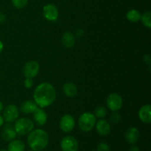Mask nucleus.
I'll return each mask as SVG.
<instances>
[{
  "instance_id": "obj_1",
  "label": "nucleus",
  "mask_w": 151,
  "mask_h": 151,
  "mask_svg": "<svg viewBox=\"0 0 151 151\" xmlns=\"http://www.w3.org/2000/svg\"><path fill=\"white\" fill-rule=\"evenodd\" d=\"M56 91L55 87L48 82L41 83L37 86L33 93L34 102L40 108H47L55 101Z\"/></svg>"
},
{
  "instance_id": "obj_2",
  "label": "nucleus",
  "mask_w": 151,
  "mask_h": 151,
  "mask_svg": "<svg viewBox=\"0 0 151 151\" xmlns=\"http://www.w3.org/2000/svg\"><path fill=\"white\" fill-rule=\"evenodd\" d=\"M27 144L34 151H42L49 144V135L43 129L32 130L27 137Z\"/></svg>"
},
{
  "instance_id": "obj_3",
  "label": "nucleus",
  "mask_w": 151,
  "mask_h": 151,
  "mask_svg": "<svg viewBox=\"0 0 151 151\" xmlns=\"http://www.w3.org/2000/svg\"><path fill=\"white\" fill-rule=\"evenodd\" d=\"M13 128L18 135L24 136L29 134L33 130L34 122L29 118H19L16 120Z\"/></svg>"
},
{
  "instance_id": "obj_4",
  "label": "nucleus",
  "mask_w": 151,
  "mask_h": 151,
  "mask_svg": "<svg viewBox=\"0 0 151 151\" xmlns=\"http://www.w3.org/2000/svg\"><path fill=\"white\" fill-rule=\"evenodd\" d=\"M97 118L94 114L86 112L82 114L78 119V126L83 132H89L95 126Z\"/></svg>"
},
{
  "instance_id": "obj_5",
  "label": "nucleus",
  "mask_w": 151,
  "mask_h": 151,
  "mask_svg": "<svg viewBox=\"0 0 151 151\" xmlns=\"http://www.w3.org/2000/svg\"><path fill=\"white\" fill-rule=\"evenodd\" d=\"M3 118L5 122L10 123L15 122L19 116V109L16 105L10 104L7 105L3 109Z\"/></svg>"
},
{
  "instance_id": "obj_6",
  "label": "nucleus",
  "mask_w": 151,
  "mask_h": 151,
  "mask_svg": "<svg viewBox=\"0 0 151 151\" xmlns=\"http://www.w3.org/2000/svg\"><path fill=\"white\" fill-rule=\"evenodd\" d=\"M108 108L112 111H117L122 107L123 100L122 97L117 93H111L109 94L106 100Z\"/></svg>"
},
{
  "instance_id": "obj_7",
  "label": "nucleus",
  "mask_w": 151,
  "mask_h": 151,
  "mask_svg": "<svg viewBox=\"0 0 151 151\" xmlns=\"http://www.w3.org/2000/svg\"><path fill=\"white\" fill-rule=\"evenodd\" d=\"M39 70V63L35 60H29L24 66L23 74L25 78H34L38 75Z\"/></svg>"
},
{
  "instance_id": "obj_8",
  "label": "nucleus",
  "mask_w": 151,
  "mask_h": 151,
  "mask_svg": "<svg viewBox=\"0 0 151 151\" xmlns=\"http://www.w3.org/2000/svg\"><path fill=\"white\" fill-rule=\"evenodd\" d=\"M60 148L62 151H78L79 145L78 140L73 136H66L60 141Z\"/></svg>"
},
{
  "instance_id": "obj_9",
  "label": "nucleus",
  "mask_w": 151,
  "mask_h": 151,
  "mask_svg": "<svg viewBox=\"0 0 151 151\" xmlns=\"http://www.w3.org/2000/svg\"><path fill=\"white\" fill-rule=\"evenodd\" d=\"M60 130L64 133H69L73 131L75 126V120L71 114H65L60 118L59 122Z\"/></svg>"
},
{
  "instance_id": "obj_10",
  "label": "nucleus",
  "mask_w": 151,
  "mask_h": 151,
  "mask_svg": "<svg viewBox=\"0 0 151 151\" xmlns=\"http://www.w3.org/2000/svg\"><path fill=\"white\" fill-rule=\"evenodd\" d=\"M43 16L49 22H56L58 19V10L55 4H47L43 7Z\"/></svg>"
},
{
  "instance_id": "obj_11",
  "label": "nucleus",
  "mask_w": 151,
  "mask_h": 151,
  "mask_svg": "<svg viewBox=\"0 0 151 151\" xmlns=\"http://www.w3.org/2000/svg\"><path fill=\"white\" fill-rule=\"evenodd\" d=\"M33 114V120L37 125L43 126L47 122V114L42 108L38 107L35 111L32 113Z\"/></svg>"
},
{
  "instance_id": "obj_12",
  "label": "nucleus",
  "mask_w": 151,
  "mask_h": 151,
  "mask_svg": "<svg viewBox=\"0 0 151 151\" xmlns=\"http://www.w3.org/2000/svg\"><path fill=\"white\" fill-rule=\"evenodd\" d=\"M96 131L100 136H107L111 132V125L107 120L100 119L95 124Z\"/></svg>"
},
{
  "instance_id": "obj_13",
  "label": "nucleus",
  "mask_w": 151,
  "mask_h": 151,
  "mask_svg": "<svg viewBox=\"0 0 151 151\" xmlns=\"http://www.w3.org/2000/svg\"><path fill=\"white\" fill-rule=\"evenodd\" d=\"M140 137L139 131L135 127H131L126 131L125 134V137L126 141L129 144L134 145L138 142Z\"/></svg>"
},
{
  "instance_id": "obj_14",
  "label": "nucleus",
  "mask_w": 151,
  "mask_h": 151,
  "mask_svg": "<svg viewBox=\"0 0 151 151\" xmlns=\"http://www.w3.org/2000/svg\"><path fill=\"white\" fill-rule=\"evenodd\" d=\"M139 118L142 122L150 124L151 122V106L150 105H145L140 108L139 111Z\"/></svg>"
},
{
  "instance_id": "obj_15",
  "label": "nucleus",
  "mask_w": 151,
  "mask_h": 151,
  "mask_svg": "<svg viewBox=\"0 0 151 151\" xmlns=\"http://www.w3.org/2000/svg\"><path fill=\"white\" fill-rule=\"evenodd\" d=\"M16 136H17V134H16L14 128L10 124L6 125L4 127L1 134V137L2 139L6 142H10L12 140L15 139Z\"/></svg>"
},
{
  "instance_id": "obj_16",
  "label": "nucleus",
  "mask_w": 151,
  "mask_h": 151,
  "mask_svg": "<svg viewBox=\"0 0 151 151\" xmlns=\"http://www.w3.org/2000/svg\"><path fill=\"white\" fill-rule=\"evenodd\" d=\"M38 106H37L36 103L32 100H26V101L23 102L21 105L20 110L22 113L23 114H32L35 111V109L38 108Z\"/></svg>"
},
{
  "instance_id": "obj_17",
  "label": "nucleus",
  "mask_w": 151,
  "mask_h": 151,
  "mask_svg": "<svg viewBox=\"0 0 151 151\" xmlns=\"http://www.w3.org/2000/svg\"><path fill=\"white\" fill-rule=\"evenodd\" d=\"M63 91L68 97H74L78 94V88L76 85L72 82H68L63 85Z\"/></svg>"
},
{
  "instance_id": "obj_18",
  "label": "nucleus",
  "mask_w": 151,
  "mask_h": 151,
  "mask_svg": "<svg viewBox=\"0 0 151 151\" xmlns=\"http://www.w3.org/2000/svg\"><path fill=\"white\" fill-rule=\"evenodd\" d=\"M61 41L66 48H72L75 44V37L71 32H66L62 36Z\"/></svg>"
},
{
  "instance_id": "obj_19",
  "label": "nucleus",
  "mask_w": 151,
  "mask_h": 151,
  "mask_svg": "<svg viewBox=\"0 0 151 151\" xmlns=\"http://www.w3.org/2000/svg\"><path fill=\"white\" fill-rule=\"evenodd\" d=\"M24 143L19 139H13L10 141L7 149V151H24Z\"/></svg>"
},
{
  "instance_id": "obj_20",
  "label": "nucleus",
  "mask_w": 151,
  "mask_h": 151,
  "mask_svg": "<svg viewBox=\"0 0 151 151\" xmlns=\"http://www.w3.org/2000/svg\"><path fill=\"white\" fill-rule=\"evenodd\" d=\"M126 18L131 22H138L141 18V13L137 10L132 9L126 13Z\"/></svg>"
},
{
  "instance_id": "obj_21",
  "label": "nucleus",
  "mask_w": 151,
  "mask_h": 151,
  "mask_svg": "<svg viewBox=\"0 0 151 151\" xmlns=\"http://www.w3.org/2000/svg\"><path fill=\"white\" fill-rule=\"evenodd\" d=\"M142 23L147 28L150 29L151 27V13L150 11H146L141 15V18H140Z\"/></svg>"
},
{
  "instance_id": "obj_22",
  "label": "nucleus",
  "mask_w": 151,
  "mask_h": 151,
  "mask_svg": "<svg viewBox=\"0 0 151 151\" xmlns=\"http://www.w3.org/2000/svg\"><path fill=\"white\" fill-rule=\"evenodd\" d=\"M94 116L98 119H103L107 115V109L104 106H98L94 110Z\"/></svg>"
},
{
  "instance_id": "obj_23",
  "label": "nucleus",
  "mask_w": 151,
  "mask_h": 151,
  "mask_svg": "<svg viewBox=\"0 0 151 151\" xmlns=\"http://www.w3.org/2000/svg\"><path fill=\"white\" fill-rule=\"evenodd\" d=\"M13 6L18 9H22L27 4L28 0H12Z\"/></svg>"
},
{
  "instance_id": "obj_24",
  "label": "nucleus",
  "mask_w": 151,
  "mask_h": 151,
  "mask_svg": "<svg viewBox=\"0 0 151 151\" xmlns=\"http://www.w3.org/2000/svg\"><path fill=\"white\" fill-rule=\"evenodd\" d=\"M121 119H122L121 118V115L117 111H114V113L112 114L110 118L111 121L114 124H116L120 122Z\"/></svg>"
},
{
  "instance_id": "obj_25",
  "label": "nucleus",
  "mask_w": 151,
  "mask_h": 151,
  "mask_svg": "<svg viewBox=\"0 0 151 151\" xmlns=\"http://www.w3.org/2000/svg\"><path fill=\"white\" fill-rule=\"evenodd\" d=\"M110 150V147L107 143L101 142L97 145V151H109Z\"/></svg>"
},
{
  "instance_id": "obj_26",
  "label": "nucleus",
  "mask_w": 151,
  "mask_h": 151,
  "mask_svg": "<svg viewBox=\"0 0 151 151\" xmlns=\"http://www.w3.org/2000/svg\"><path fill=\"white\" fill-rule=\"evenodd\" d=\"M24 85L25 88H31L33 86V81L32 78H25L24 81Z\"/></svg>"
},
{
  "instance_id": "obj_27",
  "label": "nucleus",
  "mask_w": 151,
  "mask_h": 151,
  "mask_svg": "<svg viewBox=\"0 0 151 151\" xmlns=\"http://www.w3.org/2000/svg\"><path fill=\"white\" fill-rule=\"evenodd\" d=\"M143 60H144V62L146 63V64H147L150 66V62H151L150 55H145L144 57H143Z\"/></svg>"
},
{
  "instance_id": "obj_28",
  "label": "nucleus",
  "mask_w": 151,
  "mask_h": 151,
  "mask_svg": "<svg viewBox=\"0 0 151 151\" xmlns=\"http://www.w3.org/2000/svg\"><path fill=\"white\" fill-rule=\"evenodd\" d=\"M83 35H84L83 29H81V28H79V29H77L76 32H75V35H76L77 37L80 38V37H82Z\"/></svg>"
},
{
  "instance_id": "obj_29",
  "label": "nucleus",
  "mask_w": 151,
  "mask_h": 151,
  "mask_svg": "<svg viewBox=\"0 0 151 151\" xmlns=\"http://www.w3.org/2000/svg\"><path fill=\"white\" fill-rule=\"evenodd\" d=\"M129 151H139V148L138 146L135 145L134 144L130 147Z\"/></svg>"
},
{
  "instance_id": "obj_30",
  "label": "nucleus",
  "mask_w": 151,
  "mask_h": 151,
  "mask_svg": "<svg viewBox=\"0 0 151 151\" xmlns=\"http://www.w3.org/2000/svg\"><path fill=\"white\" fill-rule=\"evenodd\" d=\"M5 19H6L5 16H4V14H2V13H0V24L4 23Z\"/></svg>"
},
{
  "instance_id": "obj_31",
  "label": "nucleus",
  "mask_w": 151,
  "mask_h": 151,
  "mask_svg": "<svg viewBox=\"0 0 151 151\" xmlns=\"http://www.w3.org/2000/svg\"><path fill=\"white\" fill-rule=\"evenodd\" d=\"M4 118H3L2 116H1V115H0V128H1L3 125H4Z\"/></svg>"
},
{
  "instance_id": "obj_32",
  "label": "nucleus",
  "mask_w": 151,
  "mask_h": 151,
  "mask_svg": "<svg viewBox=\"0 0 151 151\" xmlns=\"http://www.w3.org/2000/svg\"><path fill=\"white\" fill-rule=\"evenodd\" d=\"M3 49H4V44H3L2 41H0V53H1V52H2Z\"/></svg>"
},
{
  "instance_id": "obj_33",
  "label": "nucleus",
  "mask_w": 151,
  "mask_h": 151,
  "mask_svg": "<svg viewBox=\"0 0 151 151\" xmlns=\"http://www.w3.org/2000/svg\"><path fill=\"white\" fill-rule=\"evenodd\" d=\"M3 109H4V106H3V103L0 101V113L2 112Z\"/></svg>"
},
{
  "instance_id": "obj_34",
  "label": "nucleus",
  "mask_w": 151,
  "mask_h": 151,
  "mask_svg": "<svg viewBox=\"0 0 151 151\" xmlns=\"http://www.w3.org/2000/svg\"><path fill=\"white\" fill-rule=\"evenodd\" d=\"M0 151H7V150H5V149H1V150H0Z\"/></svg>"
},
{
  "instance_id": "obj_35",
  "label": "nucleus",
  "mask_w": 151,
  "mask_h": 151,
  "mask_svg": "<svg viewBox=\"0 0 151 151\" xmlns=\"http://www.w3.org/2000/svg\"><path fill=\"white\" fill-rule=\"evenodd\" d=\"M29 151H34V150H29Z\"/></svg>"
}]
</instances>
